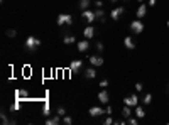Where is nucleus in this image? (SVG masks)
I'll list each match as a JSON object with an SVG mask.
<instances>
[{
  "mask_svg": "<svg viewBox=\"0 0 169 125\" xmlns=\"http://www.w3.org/2000/svg\"><path fill=\"white\" fill-rule=\"evenodd\" d=\"M127 124H129V125H137L139 124V118H137V117H134V115H130V117L127 118Z\"/></svg>",
  "mask_w": 169,
  "mask_h": 125,
  "instance_id": "b1692460",
  "label": "nucleus"
},
{
  "mask_svg": "<svg viewBox=\"0 0 169 125\" xmlns=\"http://www.w3.org/2000/svg\"><path fill=\"white\" fill-rule=\"evenodd\" d=\"M95 27L91 26H88V27H84V31H83V36H84V39H93V36H95Z\"/></svg>",
  "mask_w": 169,
  "mask_h": 125,
  "instance_id": "f8f14e48",
  "label": "nucleus"
},
{
  "mask_svg": "<svg viewBox=\"0 0 169 125\" xmlns=\"http://www.w3.org/2000/svg\"><path fill=\"white\" fill-rule=\"evenodd\" d=\"M15 36H17V31H15V29H9V31H7V37H10V39H14Z\"/></svg>",
  "mask_w": 169,
  "mask_h": 125,
  "instance_id": "c85d7f7f",
  "label": "nucleus"
},
{
  "mask_svg": "<svg viewBox=\"0 0 169 125\" xmlns=\"http://www.w3.org/2000/svg\"><path fill=\"white\" fill-rule=\"evenodd\" d=\"M98 101H100V103H108V101H110V95L107 93V90H101L100 93H98Z\"/></svg>",
  "mask_w": 169,
  "mask_h": 125,
  "instance_id": "4468645a",
  "label": "nucleus"
},
{
  "mask_svg": "<svg viewBox=\"0 0 169 125\" xmlns=\"http://www.w3.org/2000/svg\"><path fill=\"white\" fill-rule=\"evenodd\" d=\"M134 88H135V91H142V90H144V85L139 81V83H135V86H134Z\"/></svg>",
  "mask_w": 169,
  "mask_h": 125,
  "instance_id": "473e14b6",
  "label": "nucleus"
},
{
  "mask_svg": "<svg viewBox=\"0 0 169 125\" xmlns=\"http://www.w3.org/2000/svg\"><path fill=\"white\" fill-rule=\"evenodd\" d=\"M39 46H41V39H37L36 36H29L26 39V44H24V47L27 51H36Z\"/></svg>",
  "mask_w": 169,
  "mask_h": 125,
  "instance_id": "f257e3e1",
  "label": "nucleus"
},
{
  "mask_svg": "<svg viewBox=\"0 0 169 125\" xmlns=\"http://www.w3.org/2000/svg\"><path fill=\"white\" fill-rule=\"evenodd\" d=\"M112 112H113V110H112V107L108 105V107L105 108V113H107V115H112Z\"/></svg>",
  "mask_w": 169,
  "mask_h": 125,
  "instance_id": "c9c22d12",
  "label": "nucleus"
},
{
  "mask_svg": "<svg viewBox=\"0 0 169 125\" xmlns=\"http://www.w3.org/2000/svg\"><path fill=\"white\" fill-rule=\"evenodd\" d=\"M76 47H78L79 52H86V51H88V47H90V39L78 41V42H76Z\"/></svg>",
  "mask_w": 169,
  "mask_h": 125,
  "instance_id": "9d476101",
  "label": "nucleus"
},
{
  "mask_svg": "<svg viewBox=\"0 0 169 125\" xmlns=\"http://www.w3.org/2000/svg\"><path fill=\"white\" fill-rule=\"evenodd\" d=\"M96 74H98V73H96V69H93V68H88L86 71H84V76H86L88 79H95Z\"/></svg>",
  "mask_w": 169,
  "mask_h": 125,
  "instance_id": "a211bd4d",
  "label": "nucleus"
},
{
  "mask_svg": "<svg viewBox=\"0 0 169 125\" xmlns=\"http://www.w3.org/2000/svg\"><path fill=\"white\" fill-rule=\"evenodd\" d=\"M168 86H169V85H168Z\"/></svg>",
  "mask_w": 169,
  "mask_h": 125,
  "instance_id": "79ce46f5",
  "label": "nucleus"
},
{
  "mask_svg": "<svg viewBox=\"0 0 169 125\" xmlns=\"http://www.w3.org/2000/svg\"><path fill=\"white\" fill-rule=\"evenodd\" d=\"M113 124V118H112V115H107V118H105V125H112Z\"/></svg>",
  "mask_w": 169,
  "mask_h": 125,
  "instance_id": "72a5a7b5",
  "label": "nucleus"
},
{
  "mask_svg": "<svg viewBox=\"0 0 169 125\" xmlns=\"http://www.w3.org/2000/svg\"><path fill=\"white\" fill-rule=\"evenodd\" d=\"M63 124H66V125H71V124H73V118H71L69 115H64V117H63Z\"/></svg>",
  "mask_w": 169,
  "mask_h": 125,
  "instance_id": "bb28decb",
  "label": "nucleus"
},
{
  "mask_svg": "<svg viewBox=\"0 0 169 125\" xmlns=\"http://www.w3.org/2000/svg\"><path fill=\"white\" fill-rule=\"evenodd\" d=\"M95 7H96V9H103V2H101V0H96Z\"/></svg>",
  "mask_w": 169,
  "mask_h": 125,
  "instance_id": "f704fd0d",
  "label": "nucleus"
},
{
  "mask_svg": "<svg viewBox=\"0 0 169 125\" xmlns=\"http://www.w3.org/2000/svg\"><path fill=\"white\" fill-rule=\"evenodd\" d=\"M123 46H125L127 49H134V47H135V42H134L132 36H127L125 39H123Z\"/></svg>",
  "mask_w": 169,
  "mask_h": 125,
  "instance_id": "2eb2a0df",
  "label": "nucleus"
},
{
  "mask_svg": "<svg viewBox=\"0 0 169 125\" xmlns=\"http://www.w3.org/2000/svg\"><path fill=\"white\" fill-rule=\"evenodd\" d=\"M90 5H91V0H79V4H78V7L81 10H88Z\"/></svg>",
  "mask_w": 169,
  "mask_h": 125,
  "instance_id": "aec40b11",
  "label": "nucleus"
},
{
  "mask_svg": "<svg viewBox=\"0 0 169 125\" xmlns=\"http://www.w3.org/2000/svg\"><path fill=\"white\" fill-rule=\"evenodd\" d=\"M123 105H129V107H134V108H135V107L139 105V96L135 93L125 96V98H123Z\"/></svg>",
  "mask_w": 169,
  "mask_h": 125,
  "instance_id": "39448f33",
  "label": "nucleus"
},
{
  "mask_svg": "<svg viewBox=\"0 0 169 125\" xmlns=\"http://www.w3.org/2000/svg\"><path fill=\"white\" fill-rule=\"evenodd\" d=\"M63 122V117L61 115H54V117H48L46 118V125H58V124H61Z\"/></svg>",
  "mask_w": 169,
  "mask_h": 125,
  "instance_id": "9b49d317",
  "label": "nucleus"
},
{
  "mask_svg": "<svg viewBox=\"0 0 169 125\" xmlns=\"http://www.w3.org/2000/svg\"><path fill=\"white\" fill-rule=\"evenodd\" d=\"M81 17H83L88 24H93V22L96 21V14L93 10H83L81 12Z\"/></svg>",
  "mask_w": 169,
  "mask_h": 125,
  "instance_id": "0eeeda50",
  "label": "nucleus"
},
{
  "mask_svg": "<svg viewBox=\"0 0 169 125\" xmlns=\"http://www.w3.org/2000/svg\"><path fill=\"white\" fill-rule=\"evenodd\" d=\"M144 27H145V26H144L142 19H135V21L130 22V31H132L134 34H142Z\"/></svg>",
  "mask_w": 169,
  "mask_h": 125,
  "instance_id": "7ed1b4c3",
  "label": "nucleus"
},
{
  "mask_svg": "<svg viewBox=\"0 0 169 125\" xmlns=\"http://www.w3.org/2000/svg\"><path fill=\"white\" fill-rule=\"evenodd\" d=\"M98 86H100L101 90H107V86H108V79H101L100 83H98Z\"/></svg>",
  "mask_w": 169,
  "mask_h": 125,
  "instance_id": "c756f323",
  "label": "nucleus"
},
{
  "mask_svg": "<svg viewBox=\"0 0 169 125\" xmlns=\"http://www.w3.org/2000/svg\"><path fill=\"white\" fill-rule=\"evenodd\" d=\"M88 61H90L91 66H96V68H98V66H103V64H105V59H103V57H101L100 54H91V56L88 57Z\"/></svg>",
  "mask_w": 169,
  "mask_h": 125,
  "instance_id": "20e7f679",
  "label": "nucleus"
},
{
  "mask_svg": "<svg viewBox=\"0 0 169 125\" xmlns=\"http://www.w3.org/2000/svg\"><path fill=\"white\" fill-rule=\"evenodd\" d=\"M88 113H90L91 117H100V115H107V113H105V110L101 108V107H91Z\"/></svg>",
  "mask_w": 169,
  "mask_h": 125,
  "instance_id": "ddd939ff",
  "label": "nucleus"
},
{
  "mask_svg": "<svg viewBox=\"0 0 169 125\" xmlns=\"http://www.w3.org/2000/svg\"><path fill=\"white\" fill-rule=\"evenodd\" d=\"M42 115H46V117H49V115H51V112H49V101H48V100H44V105H42Z\"/></svg>",
  "mask_w": 169,
  "mask_h": 125,
  "instance_id": "5701e85b",
  "label": "nucleus"
},
{
  "mask_svg": "<svg viewBox=\"0 0 169 125\" xmlns=\"http://www.w3.org/2000/svg\"><path fill=\"white\" fill-rule=\"evenodd\" d=\"M21 101H22V100H17L15 98V101H14V105L10 107V110H19V108H21Z\"/></svg>",
  "mask_w": 169,
  "mask_h": 125,
  "instance_id": "cd10ccee",
  "label": "nucleus"
},
{
  "mask_svg": "<svg viewBox=\"0 0 169 125\" xmlns=\"http://www.w3.org/2000/svg\"><path fill=\"white\" fill-rule=\"evenodd\" d=\"M122 115H123L125 118H129V117L132 115V107H129V105H123V108H122Z\"/></svg>",
  "mask_w": 169,
  "mask_h": 125,
  "instance_id": "4be33fe9",
  "label": "nucleus"
},
{
  "mask_svg": "<svg viewBox=\"0 0 169 125\" xmlns=\"http://www.w3.org/2000/svg\"><path fill=\"white\" fill-rule=\"evenodd\" d=\"M95 14H96V21H100L101 24H105V10H103V9H96Z\"/></svg>",
  "mask_w": 169,
  "mask_h": 125,
  "instance_id": "f3484780",
  "label": "nucleus"
},
{
  "mask_svg": "<svg viewBox=\"0 0 169 125\" xmlns=\"http://www.w3.org/2000/svg\"><path fill=\"white\" fill-rule=\"evenodd\" d=\"M137 2H144V0H137Z\"/></svg>",
  "mask_w": 169,
  "mask_h": 125,
  "instance_id": "a19ab883",
  "label": "nucleus"
},
{
  "mask_svg": "<svg viewBox=\"0 0 169 125\" xmlns=\"http://www.w3.org/2000/svg\"><path fill=\"white\" fill-rule=\"evenodd\" d=\"M147 7L144 2H140V5L137 7V12H135V15H137V19H144V17L147 15Z\"/></svg>",
  "mask_w": 169,
  "mask_h": 125,
  "instance_id": "1a4fd4ad",
  "label": "nucleus"
},
{
  "mask_svg": "<svg viewBox=\"0 0 169 125\" xmlns=\"http://www.w3.org/2000/svg\"><path fill=\"white\" fill-rule=\"evenodd\" d=\"M135 117H137V118H144V117H145V110H144L140 105L135 107Z\"/></svg>",
  "mask_w": 169,
  "mask_h": 125,
  "instance_id": "412c9836",
  "label": "nucleus"
},
{
  "mask_svg": "<svg viewBox=\"0 0 169 125\" xmlns=\"http://www.w3.org/2000/svg\"><path fill=\"white\" fill-rule=\"evenodd\" d=\"M29 96V93H27V90H15V98L17 100H24Z\"/></svg>",
  "mask_w": 169,
  "mask_h": 125,
  "instance_id": "6ab92c4d",
  "label": "nucleus"
},
{
  "mask_svg": "<svg viewBox=\"0 0 169 125\" xmlns=\"http://www.w3.org/2000/svg\"><path fill=\"white\" fill-rule=\"evenodd\" d=\"M63 42L66 44V46H69V44H76V37L71 36V34H66V36H63Z\"/></svg>",
  "mask_w": 169,
  "mask_h": 125,
  "instance_id": "dca6fc26",
  "label": "nucleus"
},
{
  "mask_svg": "<svg viewBox=\"0 0 169 125\" xmlns=\"http://www.w3.org/2000/svg\"><path fill=\"white\" fill-rule=\"evenodd\" d=\"M110 2H112V4H117V2H118V0H110Z\"/></svg>",
  "mask_w": 169,
  "mask_h": 125,
  "instance_id": "4c0bfd02",
  "label": "nucleus"
},
{
  "mask_svg": "<svg viewBox=\"0 0 169 125\" xmlns=\"http://www.w3.org/2000/svg\"><path fill=\"white\" fill-rule=\"evenodd\" d=\"M56 24H58L59 27H63V26H71V24H73V17L69 15V14H59L58 19H56Z\"/></svg>",
  "mask_w": 169,
  "mask_h": 125,
  "instance_id": "f03ea898",
  "label": "nucleus"
},
{
  "mask_svg": "<svg viewBox=\"0 0 169 125\" xmlns=\"http://www.w3.org/2000/svg\"><path fill=\"white\" fill-rule=\"evenodd\" d=\"M56 113H58V115H61V117H64V115H66V108H63V107H58Z\"/></svg>",
  "mask_w": 169,
  "mask_h": 125,
  "instance_id": "2f4dec72",
  "label": "nucleus"
},
{
  "mask_svg": "<svg viewBox=\"0 0 169 125\" xmlns=\"http://www.w3.org/2000/svg\"><path fill=\"white\" fill-rule=\"evenodd\" d=\"M0 120H2V124H4V125H9V124H10V120L7 118L5 113H0Z\"/></svg>",
  "mask_w": 169,
  "mask_h": 125,
  "instance_id": "a878e982",
  "label": "nucleus"
},
{
  "mask_svg": "<svg viewBox=\"0 0 169 125\" xmlns=\"http://www.w3.org/2000/svg\"><path fill=\"white\" fill-rule=\"evenodd\" d=\"M142 101L145 105H149L151 101H152V95H151V93H145V95H144V98H142Z\"/></svg>",
  "mask_w": 169,
  "mask_h": 125,
  "instance_id": "393cba45",
  "label": "nucleus"
},
{
  "mask_svg": "<svg viewBox=\"0 0 169 125\" xmlns=\"http://www.w3.org/2000/svg\"><path fill=\"white\" fill-rule=\"evenodd\" d=\"M122 2H129V0H122Z\"/></svg>",
  "mask_w": 169,
  "mask_h": 125,
  "instance_id": "ea45409f",
  "label": "nucleus"
},
{
  "mask_svg": "<svg viewBox=\"0 0 169 125\" xmlns=\"http://www.w3.org/2000/svg\"><path fill=\"white\" fill-rule=\"evenodd\" d=\"M81 68H83V61L81 59H73L69 62V73H78V71H81Z\"/></svg>",
  "mask_w": 169,
  "mask_h": 125,
  "instance_id": "423d86ee",
  "label": "nucleus"
},
{
  "mask_svg": "<svg viewBox=\"0 0 169 125\" xmlns=\"http://www.w3.org/2000/svg\"><path fill=\"white\" fill-rule=\"evenodd\" d=\"M168 29H169V21H168Z\"/></svg>",
  "mask_w": 169,
  "mask_h": 125,
  "instance_id": "58836bf2",
  "label": "nucleus"
},
{
  "mask_svg": "<svg viewBox=\"0 0 169 125\" xmlns=\"http://www.w3.org/2000/svg\"><path fill=\"white\" fill-rule=\"evenodd\" d=\"M95 47H96V51H98V52H103V49H105L103 42H96V44H95Z\"/></svg>",
  "mask_w": 169,
  "mask_h": 125,
  "instance_id": "7c9ffc66",
  "label": "nucleus"
},
{
  "mask_svg": "<svg viewBox=\"0 0 169 125\" xmlns=\"http://www.w3.org/2000/svg\"><path fill=\"white\" fill-rule=\"evenodd\" d=\"M156 4H157V0H149V2H147V5H149V7H154Z\"/></svg>",
  "mask_w": 169,
  "mask_h": 125,
  "instance_id": "e433bc0d",
  "label": "nucleus"
},
{
  "mask_svg": "<svg viewBox=\"0 0 169 125\" xmlns=\"http://www.w3.org/2000/svg\"><path fill=\"white\" fill-rule=\"evenodd\" d=\"M123 12H125V9H123V7H115V9H112L110 19H112V21H118V19L123 15Z\"/></svg>",
  "mask_w": 169,
  "mask_h": 125,
  "instance_id": "6e6552de",
  "label": "nucleus"
}]
</instances>
